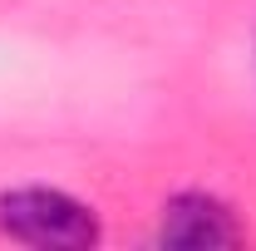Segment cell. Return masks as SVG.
Instances as JSON below:
<instances>
[{
  "label": "cell",
  "instance_id": "2",
  "mask_svg": "<svg viewBox=\"0 0 256 251\" xmlns=\"http://www.w3.org/2000/svg\"><path fill=\"white\" fill-rule=\"evenodd\" d=\"M158 242L162 246H242L246 226L236 222L232 202L217 192H172L158 212Z\"/></svg>",
  "mask_w": 256,
  "mask_h": 251
},
{
  "label": "cell",
  "instance_id": "1",
  "mask_svg": "<svg viewBox=\"0 0 256 251\" xmlns=\"http://www.w3.org/2000/svg\"><path fill=\"white\" fill-rule=\"evenodd\" d=\"M0 232L25 246L50 251H84L104 236L94 207L60 188H15L0 197Z\"/></svg>",
  "mask_w": 256,
  "mask_h": 251
}]
</instances>
